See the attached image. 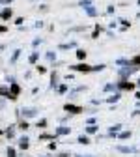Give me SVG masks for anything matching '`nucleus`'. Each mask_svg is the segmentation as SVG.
Masks as SVG:
<instances>
[{
  "instance_id": "nucleus-3",
  "label": "nucleus",
  "mask_w": 140,
  "mask_h": 157,
  "mask_svg": "<svg viewBox=\"0 0 140 157\" xmlns=\"http://www.w3.org/2000/svg\"><path fill=\"white\" fill-rule=\"evenodd\" d=\"M8 155H9V157H15V153H13V150H9V151H8Z\"/></svg>"
},
{
  "instance_id": "nucleus-2",
  "label": "nucleus",
  "mask_w": 140,
  "mask_h": 157,
  "mask_svg": "<svg viewBox=\"0 0 140 157\" xmlns=\"http://www.w3.org/2000/svg\"><path fill=\"white\" fill-rule=\"evenodd\" d=\"M11 92H13V95H17V94H19V86L13 84V86H11Z\"/></svg>"
},
{
  "instance_id": "nucleus-5",
  "label": "nucleus",
  "mask_w": 140,
  "mask_h": 157,
  "mask_svg": "<svg viewBox=\"0 0 140 157\" xmlns=\"http://www.w3.org/2000/svg\"><path fill=\"white\" fill-rule=\"evenodd\" d=\"M0 2H11V0H0Z\"/></svg>"
},
{
  "instance_id": "nucleus-4",
  "label": "nucleus",
  "mask_w": 140,
  "mask_h": 157,
  "mask_svg": "<svg viewBox=\"0 0 140 157\" xmlns=\"http://www.w3.org/2000/svg\"><path fill=\"white\" fill-rule=\"evenodd\" d=\"M6 30V26H0V32H4Z\"/></svg>"
},
{
  "instance_id": "nucleus-1",
  "label": "nucleus",
  "mask_w": 140,
  "mask_h": 157,
  "mask_svg": "<svg viewBox=\"0 0 140 157\" xmlns=\"http://www.w3.org/2000/svg\"><path fill=\"white\" fill-rule=\"evenodd\" d=\"M9 15H11V10H4L2 11V19H9Z\"/></svg>"
}]
</instances>
